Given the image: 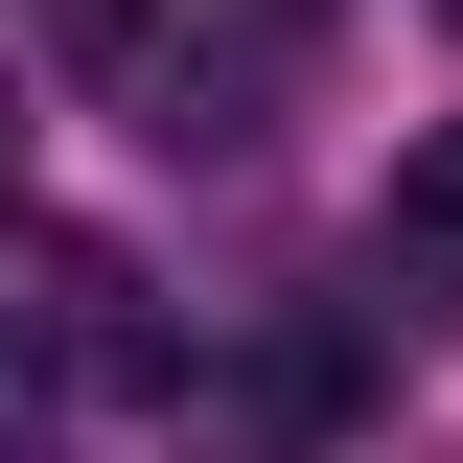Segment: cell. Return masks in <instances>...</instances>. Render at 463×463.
I'll list each match as a JSON object with an SVG mask.
<instances>
[{
  "label": "cell",
  "instance_id": "cell-1",
  "mask_svg": "<svg viewBox=\"0 0 463 463\" xmlns=\"http://www.w3.org/2000/svg\"><path fill=\"white\" fill-rule=\"evenodd\" d=\"M116 93H139V139H185V163H255L279 93H301V0H185Z\"/></svg>",
  "mask_w": 463,
  "mask_h": 463
},
{
  "label": "cell",
  "instance_id": "cell-2",
  "mask_svg": "<svg viewBox=\"0 0 463 463\" xmlns=\"http://www.w3.org/2000/svg\"><path fill=\"white\" fill-rule=\"evenodd\" d=\"M371 255H394L417 301H463V116H440V139H394V209H371Z\"/></svg>",
  "mask_w": 463,
  "mask_h": 463
},
{
  "label": "cell",
  "instance_id": "cell-3",
  "mask_svg": "<svg viewBox=\"0 0 463 463\" xmlns=\"http://www.w3.org/2000/svg\"><path fill=\"white\" fill-rule=\"evenodd\" d=\"M24 24H47L70 70H139V47H163V24H185V0H24Z\"/></svg>",
  "mask_w": 463,
  "mask_h": 463
},
{
  "label": "cell",
  "instance_id": "cell-4",
  "mask_svg": "<svg viewBox=\"0 0 463 463\" xmlns=\"http://www.w3.org/2000/svg\"><path fill=\"white\" fill-rule=\"evenodd\" d=\"M0 163H24V139H0Z\"/></svg>",
  "mask_w": 463,
  "mask_h": 463
}]
</instances>
